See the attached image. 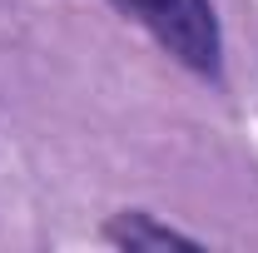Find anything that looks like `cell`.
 <instances>
[{"instance_id": "6da1fadb", "label": "cell", "mask_w": 258, "mask_h": 253, "mask_svg": "<svg viewBox=\"0 0 258 253\" xmlns=\"http://www.w3.org/2000/svg\"><path fill=\"white\" fill-rule=\"evenodd\" d=\"M124 10H134L154 40L174 60H184L189 70H219V20L209 0H119Z\"/></svg>"}, {"instance_id": "7a4b0ae2", "label": "cell", "mask_w": 258, "mask_h": 253, "mask_svg": "<svg viewBox=\"0 0 258 253\" xmlns=\"http://www.w3.org/2000/svg\"><path fill=\"white\" fill-rule=\"evenodd\" d=\"M109 238L124 243V248H199L194 238H184V233L154 223L149 214H124V219H114L109 223Z\"/></svg>"}]
</instances>
